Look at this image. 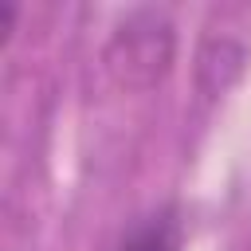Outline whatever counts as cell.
<instances>
[{
  "label": "cell",
  "mask_w": 251,
  "mask_h": 251,
  "mask_svg": "<svg viewBox=\"0 0 251 251\" xmlns=\"http://www.w3.org/2000/svg\"><path fill=\"white\" fill-rule=\"evenodd\" d=\"M173 55H176V35H173L169 16L141 8V12H129L118 24V31L110 35L106 67L114 71V78L122 86L149 90L169 75Z\"/></svg>",
  "instance_id": "obj_1"
},
{
  "label": "cell",
  "mask_w": 251,
  "mask_h": 251,
  "mask_svg": "<svg viewBox=\"0 0 251 251\" xmlns=\"http://www.w3.org/2000/svg\"><path fill=\"white\" fill-rule=\"evenodd\" d=\"M180 247H184V224L176 208H161L141 224H133L118 251H180Z\"/></svg>",
  "instance_id": "obj_2"
}]
</instances>
